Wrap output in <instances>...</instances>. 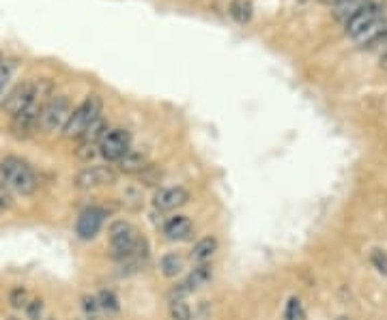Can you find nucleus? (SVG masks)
<instances>
[{
  "label": "nucleus",
  "mask_w": 387,
  "mask_h": 320,
  "mask_svg": "<svg viewBox=\"0 0 387 320\" xmlns=\"http://www.w3.org/2000/svg\"><path fill=\"white\" fill-rule=\"evenodd\" d=\"M183 269H185V263H183V258L178 256L176 252H170V254L162 256V260H160V271H162V275L168 277V279H172V277H176V275H181Z\"/></svg>",
  "instance_id": "2eb2a0df"
},
{
  "label": "nucleus",
  "mask_w": 387,
  "mask_h": 320,
  "mask_svg": "<svg viewBox=\"0 0 387 320\" xmlns=\"http://www.w3.org/2000/svg\"><path fill=\"white\" fill-rule=\"evenodd\" d=\"M362 48L366 50H374V48H387V13L383 15V20L372 28V31L360 41Z\"/></svg>",
  "instance_id": "4468645a"
},
{
  "label": "nucleus",
  "mask_w": 387,
  "mask_h": 320,
  "mask_svg": "<svg viewBox=\"0 0 387 320\" xmlns=\"http://www.w3.org/2000/svg\"><path fill=\"white\" fill-rule=\"evenodd\" d=\"M28 301H31V295H28V290H26L24 286L11 288V293H9V303H11V307L24 310V307L28 305Z\"/></svg>",
  "instance_id": "4be33fe9"
},
{
  "label": "nucleus",
  "mask_w": 387,
  "mask_h": 320,
  "mask_svg": "<svg viewBox=\"0 0 387 320\" xmlns=\"http://www.w3.org/2000/svg\"><path fill=\"white\" fill-rule=\"evenodd\" d=\"M71 103L65 95H58V97H50L39 114V129H43L45 133H56V131H63L69 116H71Z\"/></svg>",
  "instance_id": "39448f33"
},
{
  "label": "nucleus",
  "mask_w": 387,
  "mask_h": 320,
  "mask_svg": "<svg viewBox=\"0 0 387 320\" xmlns=\"http://www.w3.org/2000/svg\"><path fill=\"white\" fill-rule=\"evenodd\" d=\"M116 177L118 174L112 170V166H88V168H84L76 174L73 185L80 191H91V189L116 183Z\"/></svg>",
  "instance_id": "423d86ee"
},
{
  "label": "nucleus",
  "mask_w": 387,
  "mask_h": 320,
  "mask_svg": "<svg viewBox=\"0 0 387 320\" xmlns=\"http://www.w3.org/2000/svg\"><path fill=\"white\" fill-rule=\"evenodd\" d=\"M101 116V99L97 95H88L69 116L63 129L65 138H80Z\"/></svg>",
  "instance_id": "20e7f679"
},
{
  "label": "nucleus",
  "mask_w": 387,
  "mask_h": 320,
  "mask_svg": "<svg viewBox=\"0 0 387 320\" xmlns=\"http://www.w3.org/2000/svg\"><path fill=\"white\" fill-rule=\"evenodd\" d=\"M132 149V136L127 129H108L99 142V155L106 161H121Z\"/></svg>",
  "instance_id": "0eeeda50"
},
{
  "label": "nucleus",
  "mask_w": 387,
  "mask_h": 320,
  "mask_svg": "<svg viewBox=\"0 0 387 320\" xmlns=\"http://www.w3.org/2000/svg\"><path fill=\"white\" fill-rule=\"evenodd\" d=\"M170 318L172 320H192V310L185 299H170Z\"/></svg>",
  "instance_id": "6ab92c4d"
},
{
  "label": "nucleus",
  "mask_w": 387,
  "mask_h": 320,
  "mask_svg": "<svg viewBox=\"0 0 387 320\" xmlns=\"http://www.w3.org/2000/svg\"><path fill=\"white\" fill-rule=\"evenodd\" d=\"M211 277H213V271H211V267L209 265H198L181 284H178L176 288H174V293H172V299H185L188 295H192V293H196V290H200L202 286H206L211 282Z\"/></svg>",
  "instance_id": "9b49d317"
},
{
  "label": "nucleus",
  "mask_w": 387,
  "mask_h": 320,
  "mask_svg": "<svg viewBox=\"0 0 387 320\" xmlns=\"http://www.w3.org/2000/svg\"><path fill=\"white\" fill-rule=\"evenodd\" d=\"M0 177L17 196H33L39 187L35 170L20 157H5L0 161Z\"/></svg>",
  "instance_id": "f257e3e1"
},
{
  "label": "nucleus",
  "mask_w": 387,
  "mask_h": 320,
  "mask_svg": "<svg viewBox=\"0 0 387 320\" xmlns=\"http://www.w3.org/2000/svg\"><path fill=\"white\" fill-rule=\"evenodd\" d=\"M118 166H121V172H125V174H138V172H144L148 168L144 153H140L136 149H129L127 155L118 161Z\"/></svg>",
  "instance_id": "dca6fc26"
},
{
  "label": "nucleus",
  "mask_w": 387,
  "mask_h": 320,
  "mask_svg": "<svg viewBox=\"0 0 387 320\" xmlns=\"http://www.w3.org/2000/svg\"><path fill=\"white\" fill-rule=\"evenodd\" d=\"M106 221V209L101 207H88L80 213L78 221H76V235L82 241H93L99 230Z\"/></svg>",
  "instance_id": "6e6552de"
},
{
  "label": "nucleus",
  "mask_w": 387,
  "mask_h": 320,
  "mask_svg": "<svg viewBox=\"0 0 387 320\" xmlns=\"http://www.w3.org/2000/svg\"><path fill=\"white\" fill-rule=\"evenodd\" d=\"M41 108L39 103L31 106L28 110L11 116V131L17 140H26L31 138L37 129H39V114H41Z\"/></svg>",
  "instance_id": "1a4fd4ad"
},
{
  "label": "nucleus",
  "mask_w": 387,
  "mask_h": 320,
  "mask_svg": "<svg viewBox=\"0 0 387 320\" xmlns=\"http://www.w3.org/2000/svg\"><path fill=\"white\" fill-rule=\"evenodd\" d=\"M385 13L387 11H385L383 0H364V5L344 22L346 35L360 43L372 31V28L383 20Z\"/></svg>",
  "instance_id": "7ed1b4c3"
},
{
  "label": "nucleus",
  "mask_w": 387,
  "mask_h": 320,
  "mask_svg": "<svg viewBox=\"0 0 387 320\" xmlns=\"http://www.w3.org/2000/svg\"><path fill=\"white\" fill-rule=\"evenodd\" d=\"M379 63H381V67H383V69H387V48H385V50L381 52V58H379Z\"/></svg>",
  "instance_id": "bb28decb"
},
{
  "label": "nucleus",
  "mask_w": 387,
  "mask_h": 320,
  "mask_svg": "<svg viewBox=\"0 0 387 320\" xmlns=\"http://www.w3.org/2000/svg\"><path fill=\"white\" fill-rule=\"evenodd\" d=\"M11 189L5 185V181H0V209H11L13 202H11Z\"/></svg>",
  "instance_id": "393cba45"
},
{
  "label": "nucleus",
  "mask_w": 387,
  "mask_h": 320,
  "mask_svg": "<svg viewBox=\"0 0 387 320\" xmlns=\"http://www.w3.org/2000/svg\"><path fill=\"white\" fill-rule=\"evenodd\" d=\"M190 200V191L181 185L176 187H162L155 198H153V207L160 211V213H170V211H176L178 207L188 205Z\"/></svg>",
  "instance_id": "9d476101"
},
{
  "label": "nucleus",
  "mask_w": 387,
  "mask_h": 320,
  "mask_svg": "<svg viewBox=\"0 0 387 320\" xmlns=\"http://www.w3.org/2000/svg\"><path fill=\"white\" fill-rule=\"evenodd\" d=\"M50 95V84L45 80H28V82H22L17 84L15 89L5 97L3 101V110L9 114V116H15L24 110H28L31 106L39 103L43 97Z\"/></svg>",
  "instance_id": "f03ea898"
},
{
  "label": "nucleus",
  "mask_w": 387,
  "mask_h": 320,
  "mask_svg": "<svg viewBox=\"0 0 387 320\" xmlns=\"http://www.w3.org/2000/svg\"><path fill=\"white\" fill-rule=\"evenodd\" d=\"M336 320H349V318H346V316H338Z\"/></svg>",
  "instance_id": "cd10ccee"
},
{
  "label": "nucleus",
  "mask_w": 387,
  "mask_h": 320,
  "mask_svg": "<svg viewBox=\"0 0 387 320\" xmlns=\"http://www.w3.org/2000/svg\"><path fill=\"white\" fill-rule=\"evenodd\" d=\"M192 228H194V224H192L190 217H185V215H174L164 226V237L168 241H183V239H188L192 235Z\"/></svg>",
  "instance_id": "f8f14e48"
},
{
  "label": "nucleus",
  "mask_w": 387,
  "mask_h": 320,
  "mask_svg": "<svg viewBox=\"0 0 387 320\" xmlns=\"http://www.w3.org/2000/svg\"><path fill=\"white\" fill-rule=\"evenodd\" d=\"M284 320H308L306 316V310H304V303L297 299V297H290L286 307H284Z\"/></svg>",
  "instance_id": "a211bd4d"
},
{
  "label": "nucleus",
  "mask_w": 387,
  "mask_h": 320,
  "mask_svg": "<svg viewBox=\"0 0 387 320\" xmlns=\"http://www.w3.org/2000/svg\"><path fill=\"white\" fill-rule=\"evenodd\" d=\"M370 265L381 273V275H387V252L374 247L370 249Z\"/></svg>",
  "instance_id": "5701e85b"
},
{
  "label": "nucleus",
  "mask_w": 387,
  "mask_h": 320,
  "mask_svg": "<svg viewBox=\"0 0 387 320\" xmlns=\"http://www.w3.org/2000/svg\"><path fill=\"white\" fill-rule=\"evenodd\" d=\"M82 310H84L86 320H99V316L104 312L101 305H99V301H97V297H93V295H86L82 299Z\"/></svg>",
  "instance_id": "aec40b11"
},
{
  "label": "nucleus",
  "mask_w": 387,
  "mask_h": 320,
  "mask_svg": "<svg viewBox=\"0 0 387 320\" xmlns=\"http://www.w3.org/2000/svg\"><path fill=\"white\" fill-rule=\"evenodd\" d=\"M97 301H99V305L106 314H116L118 310H121L118 299H116V295L112 293V290H101V293L97 295Z\"/></svg>",
  "instance_id": "412c9836"
},
{
  "label": "nucleus",
  "mask_w": 387,
  "mask_h": 320,
  "mask_svg": "<svg viewBox=\"0 0 387 320\" xmlns=\"http://www.w3.org/2000/svg\"><path fill=\"white\" fill-rule=\"evenodd\" d=\"M230 15L239 24H246L252 17V3L250 0H234L230 5Z\"/></svg>",
  "instance_id": "f3484780"
},
{
  "label": "nucleus",
  "mask_w": 387,
  "mask_h": 320,
  "mask_svg": "<svg viewBox=\"0 0 387 320\" xmlns=\"http://www.w3.org/2000/svg\"><path fill=\"white\" fill-rule=\"evenodd\" d=\"M218 247H220V241H218L216 237H204V239H200V241L194 245V249H192V260H194L196 265H206V263H209V260L216 256Z\"/></svg>",
  "instance_id": "ddd939ff"
},
{
  "label": "nucleus",
  "mask_w": 387,
  "mask_h": 320,
  "mask_svg": "<svg viewBox=\"0 0 387 320\" xmlns=\"http://www.w3.org/2000/svg\"><path fill=\"white\" fill-rule=\"evenodd\" d=\"M9 75H11V69L5 61H0V93L5 91V86L9 82Z\"/></svg>",
  "instance_id": "a878e982"
},
{
  "label": "nucleus",
  "mask_w": 387,
  "mask_h": 320,
  "mask_svg": "<svg viewBox=\"0 0 387 320\" xmlns=\"http://www.w3.org/2000/svg\"><path fill=\"white\" fill-rule=\"evenodd\" d=\"M24 310H26V314H28V318H31V320H41V314H43V301H41V299H31Z\"/></svg>",
  "instance_id": "b1692460"
}]
</instances>
